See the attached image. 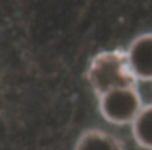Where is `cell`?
I'll return each instance as SVG.
<instances>
[{"mask_svg": "<svg viewBox=\"0 0 152 150\" xmlns=\"http://www.w3.org/2000/svg\"><path fill=\"white\" fill-rule=\"evenodd\" d=\"M131 128L135 142L141 147L152 150V104L143 106Z\"/></svg>", "mask_w": 152, "mask_h": 150, "instance_id": "obj_5", "label": "cell"}, {"mask_svg": "<svg viewBox=\"0 0 152 150\" xmlns=\"http://www.w3.org/2000/svg\"><path fill=\"white\" fill-rule=\"evenodd\" d=\"M126 54L137 80H152V32L137 37L130 43Z\"/></svg>", "mask_w": 152, "mask_h": 150, "instance_id": "obj_3", "label": "cell"}, {"mask_svg": "<svg viewBox=\"0 0 152 150\" xmlns=\"http://www.w3.org/2000/svg\"><path fill=\"white\" fill-rule=\"evenodd\" d=\"M87 77L98 97L114 90L137 88V83L126 51L122 50L103 51L95 55L88 68Z\"/></svg>", "mask_w": 152, "mask_h": 150, "instance_id": "obj_1", "label": "cell"}, {"mask_svg": "<svg viewBox=\"0 0 152 150\" xmlns=\"http://www.w3.org/2000/svg\"><path fill=\"white\" fill-rule=\"evenodd\" d=\"M137 88L110 91L99 97V110L106 121L116 125L132 124L143 108Z\"/></svg>", "mask_w": 152, "mask_h": 150, "instance_id": "obj_2", "label": "cell"}, {"mask_svg": "<svg viewBox=\"0 0 152 150\" xmlns=\"http://www.w3.org/2000/svg\"><path fill=\"white\" fill-rule=\"evenodd\" d=\"M74 150H125L122 141L101 129H89L79 137Z\"/></svg>", "mask_w": 152, "mask_h": 150, "instance_id": "obj_4", "label": "cell"}]
</instances>
